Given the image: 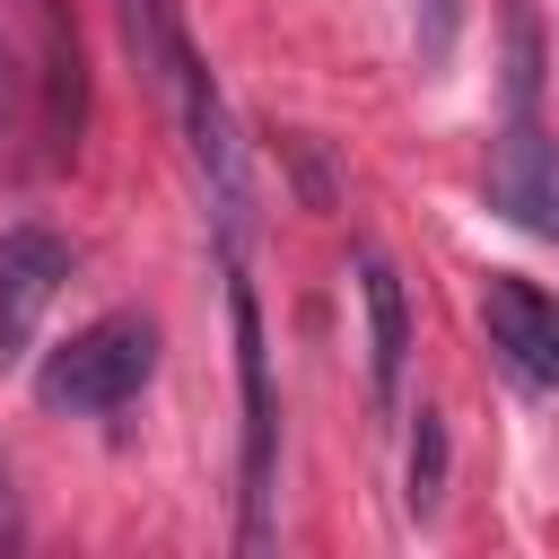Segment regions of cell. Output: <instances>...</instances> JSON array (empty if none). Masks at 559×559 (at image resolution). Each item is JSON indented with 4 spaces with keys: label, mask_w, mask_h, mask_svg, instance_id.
<instances>
[{
    "label": "cell",
    "mask_w": 559,
    "mask_h": 559,
    "mask_svg": "<svg viewBox=\"0 0 559 559\" xmlns=\"http://www.w3.org/2000/svg\"><path fill=\"white\" fill-rule=\"evenodd\" d=\"M148 376H157V323H148V314H96V323H79V332L44 358L35 393H44V411H61V419H96V411H122Z\"/></svg>",
    "instance_id": "1"
},
{
    "label": "cell",
    "mask_w": 559,
    "mask_h": 559,
    "mask_svg": "<svg viewBox=\"0 0 559 559\" xmlns=\"http://www.w3.org/2000/svg\"><path fill=\"white\" fill-rule=\"evenodd\" d=\"M166 96H175V114H183V148H192V175H201V192H210V227H218L227 253H245V227H253V175H245V140H236V122H227V96H218V79L201 70L192 44L175 52Z\"/></svg>",
    "instance_id": "2"
},
{
    "label": "cell",
    "mask_w": 559,
    "mask_h": 559,
    "mask_svg": "<svg viewBox=\"0 0 559 559\" xmlns=\"http://www.w3.org/2000/svg\"><path fill=\"white\" fill-rule=\"evenodd\" d=\"M227 323H236V384H245V550H262L271 542V480H280V402H271L262 306L245 280H227Z\"/></svg>",
    "instance_id": "3"
},
{
    "label": "cell",
    "mask_w": 559,
    "mask_h": 559,
    "mask_svg": "<svg viewBox=\"0 0 559 559\" xmlns=\"http://www.w3.org/2000/svg\"><path fill=\"white\" fill-rule=\"evenodd\" d=\"M480 332L524 393H559V297L550 288H533L524 271H489L480 280Z\"/></svg>",
    "instance_id": "4"
},
{
    "label": "cell",
    "mask_w": 559,
    "mask_h": 559,
    "mask_svg": "<svg viewBox=\"0 0 559 559\" xmlns=\"http://www.w3.org/2000/svg\"><path fill=\"white\" fill-rule=\"evenodd\" d=\"M61 280H70V245L52 227H9L0 236V367L26 358V341H35L44 306L61 297Z\"/></svg>",
    "instance_id": "5"
},
{
    "label": "cell",
    "mask_w": 559,
    "mask_h": 559,
    "mask_svg": "<svg viewBox=\"0 0 559 559\" xmlns=\"http://www.w3.org/2000/svg\"><path fill=\"white\" fill-rule=\"evenodd\" d=\"M489 210L515 218L524 236H550L559 245V148L533 122H515L498 140V157H489Z\"/></svg>",
    "instance_id": "6"
},
{
    "label": "cell",
    "mask_w": 559,
    "mask_h": 559,
    "mask_svg": "<svg viewBox=\"0 0 559 559\" xmlns=\"http://www.w3.org/2000/svg\"><path fill=\"white\" fill-rule=\"evenodd\" d=\"M358 306H367V384L393 411L402 402V367H411V297H402V271L376 245H358Z\"/></svg>",
    "instance_id": "7"
},
{
    "label": "cell",
    "mask_w": 559,
    "mask_h": 559,
    "mask_svg": "<svg viewBox=\"0 0 559 559\" xmlns=\"http://www.w3.org/2000/svg\"><path fill=\"white\" fill-rule=\"evenodd\" d=\"M122 9V44H131V61L166 87V70H175V52H183V26H175V0H114Z\"/></svg>",
    "instance_id": "8"
},
{
    "label": "cell",
    "mask_w": 559,
    "mask_h": 559,
    "mask_svg": "<svg viewBox=\"0 0 559 559\" xmlns=\"http://www.w3.org/2000/svg\"><path fill=\"white\" fill-rule=\"evenodd\" d=\"M437 498H445V419L419 411V428H411V515H437Z\"/></svg>",
    "instance_id": "9"
},
{
    "label": "cell",
    "mask_w": 559,
    "mask_h": 559,
    "mask_svg": "<svg viewBox=\"0 0 559 559\" xmlns=\"http://www.w3.org/2000/svg\"><path fill=\"white\" fill-rule=\"evenodd\" d=\"M411 26H419V61L437 70L454 52V35H463V0H411Z\"/></svg>",
    "instance_id": "10"
},
{
    "label": "cell",
    "mask_w": 559,
    "mask_h": 559,
    "mask_svg": "<svg viewBox=\"0 0 559 559\" xmlns=\"http://www.w3.org/2000/svg\"><path fill=\"white\" fill-rule=\"evenodd\" d=\"M0 542H17V498H9V472H0Z\"/></svg>",
    "instance_id": "11"
}]
</instances>
